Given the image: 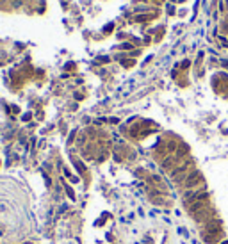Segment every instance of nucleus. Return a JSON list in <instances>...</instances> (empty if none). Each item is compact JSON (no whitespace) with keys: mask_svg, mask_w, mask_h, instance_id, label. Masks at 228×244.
Here are the masks:
<instances>
[{"mask_svg":"<svg viewBox=\"0 0 228 244\" xmlns=\"http://www.w3.org/2000/svg\"><path fill=\"white\" fill-rule=\"evenodd\" d=\"M184 185L187 191L189 189H198L200 185H203V175L200 171H189L185 180H184Z\"/></svg>","mask_w":228,"mask_h":244,"instance_id":"f257e3e1","label":"nucleus"},{"mask_svg":"<svg viewBox=\"0 0 228 244\" xmlns=\"http://www.w3.org/2000/svg\"><path fill=\"white\" fill-rule=\"evenodd\" d=\"M187 207V210H189V214H196V212H200V210H203L205 207H207V201H201V200H196V201H193V203H189V205H185Z\"/></svg>","mask_w":228,"mask_h":244,"instance_id":"f03ea898","label":"nucleus"},{"mask_svg":"<svg viewBox=\"0 0 228 244\" xmlns=\"http://www.w3.org/2000/svg\"><path fill=\"white\" fill-rule=\"evenodd\" d=\"M177 162H178L177 155H171V157H168V159H166V161L162 162V167H164V169H169L173 164H177Z\"/></svg>","mask_w":228,"mask_h":244,"instance_id":"7ed1b4c3","label":"nucleus"},{"mask_svg":"<svg viewBox=\"0 0 228 244\" xmlns=\"http://www.w3.org/2000/svg\"><path fill=\"white\" fill-rule=\"evenodd\" d=\"M148 18H150V16H137L136 20H137V22H143V20H148Z\"/></svg>","mask_w":228,"mask_h":244,"instance_id":"20e7f679","label":"nucleus"},{"mask_svg":"<svg viewBox=\"0 0 228 244\" xmlns=\"http://www.w3.org/2000/svg\"><path fill=\"white\" fill-rule=\"evenodd\" d=\"M223 244H228V241H225V242H223Z\"/></svg>","mask_w":228,"mask_h":244,"instance_id":"39448f33","label":"nucleus"}]
</instances>
